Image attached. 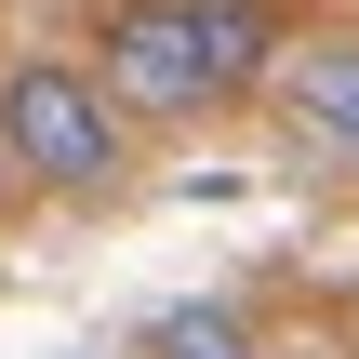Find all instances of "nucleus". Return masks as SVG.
Wrapping results in <instances>:
<instances>
[{
  "label": "nucleus",
  "mask_w": 359,
  "mask_h": 359,
  "mask_svg": "<svg viewBox=\"0 0 359 359\" xmlns=\"http://www.w3.org/2000/svg\"><path fill=\"white\" fill-rule=\"evenodd\" d=\"M147 359H253V346H240V306H160Z\"/></svg>",
  "instance_id": "nucleus-4"
},
{
  "label": "nucleus",
  "mask_w": 359,
  "mask_h": 359,
  "mask_svg": "<svg viewBox=\"0 0 359 359\" xmlns=\"http://www.w3.org/2000/svg\"><path fill=\"white\" fill-rule=\"evenodd\" d=\"M0 160H13V187L93 200V187H120V160H133V120L107 107V80H93V67H67V53H27V67L0 80Z\"/></svg>",
  "instance_id": "nucleus-2"
},
{
  "label": "nucleus",
  "mask_w": 359,
  "mask_h": 359,
  "mask_svg": "<svg viewBox=\"0 0 359 359\" xmlns=\"http://www.w3.org/2000/svg\"><path fill=\"white\" fill-rule=\"evenodd\" d=\"M280 93H293V120L333 147V160H359V40H320V53H280L266 67Z\"/></svg>",
  "instance_id": "nucleus-3"
},
{
  "label": "nucleus",
  "mask_w": 359,
  "mask_h": 359,
  "mask_svg": "<svg viewBox=\"0 0 359 359\" xmlns=\"http://www.w3.org/2000/svg\"><path fill=\"white\" fill-rule=\"evenodd\" d=\"M0 213H13V160H0Z\"/></svg>",
  "instance_id": "nucleus-5"
},
{
  "label": "nucleus",
  "mask_w": 359,
  "mask_h": 359,
  "mask_svg": "<svg viewBox=\"0 0 359 359\" xmlns=\"http://www.w3.org/2000/svg\"><path fill=\"white\" fill-rule=\"evenodd\" d=\"M266 67H280V0H120L107 53H93L120 120L240 107V93H266Z\"/></svg>",
  "instance_id": "nucleus-1"
}]
</instances>
